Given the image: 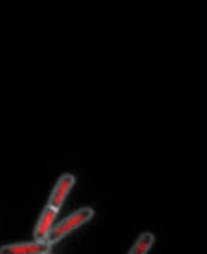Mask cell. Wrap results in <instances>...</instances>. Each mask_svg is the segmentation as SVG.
I'll use <instances>...</instances> for the list:
<instances>
[{
	"label": "cell",
	"mask_w": 207,
	"mask_h": 254,
	"mask_svg": "<svg viewBox=\"0 0 207 254\" xmlns=\"http://www.w3.org/2000/svg\"><path fill=\"white\" fill-rule=\"evenodd\" d=\"M57 214H58V210L53 208L51 206H49V204L42 210L41 215L38 218L37 225H35L34 231H32L34 240L46 241L49 233H50V230L53 229V226H54V221H56Z\"/></svg>",
	"instance_id": "obj_4"
},
{
	"label": "cell",
	"mask_w": 207,
	"mask_h": 254,
	"mask_svg": "<svg viewBox=\"0 0 207 254\" xmlns=\"http://www.w3.org/2000/svg\"><path fill=\"white\" fill-rule=\"evenodd\" d=\"M45 254H51V253H50V252H49V253H45Z\"/></svg>",
	"instance_id": "obj_6"
},
{
	"label": "cell",
	"mask_w": 207,
	"mask_h": 254,
	"mask_svg": "<svg viewBox=\"0 0 207 254\" xmlns=\"http://www.w3.org/2000/svg\"><path fill=\"white\" fill-rule=\"evenodd\" d=\"M74 185H75V176L73 174H62L53 187L47 204L60 211L66 198L69 196L70 191L73 190Z\"/></svg>",
	"instance_id": "obj_2"
},
{
	"label": "cell",
	"mask_w": 207,
	"mask_h": 254,
	"mask_svg": "<svg viewBox=\"0 0 207 254\" xmlns=\"http://www.w3.org/2000/svg\"><path fill=\"white\" fill-rule=\"evenodd\" d=\"M51 250V245L46 241L16 242L0 246V254H45Z\"/></svg>",
	"instance_id": "obj_3"
},
{
	"label": "cell",
	"mask_w": 207,
	"mask_h": 254,
	"mask_svg": "<svg viewBox=\"0 0 207 254\" xmlns=\"http://www.w3.org/2000/svg\"><path fill=\"white\" fill-rule=\"evenodd\" d=\"M153 245H155V236L149 231H144L138 237V240L135 241V244L127 254H148Z\"/></svg>",
	"instance_id": "obj_5"
},
{
	"label": "cell",
	"mask_w": 207,
	"mask_h": 254,
	"mask_svg": "<svg viewBox=\"0 0 207 254\" xmlns=\"http://www.w3.org/2000/svg\"><path fill=\"white\" fill-rule=\"evenodd\" d=\"M94 214H96V211L92 207H81L78 210H75L70 215L64 218L62 221L53 226L49 236H47L46 242L51 246L57 245L58 242H61L64 238L71 234L73 231L83 226L89 221H92L94 218Z\"/></svg>",
	"instance_id": "obj_1"
}]
</instances>
